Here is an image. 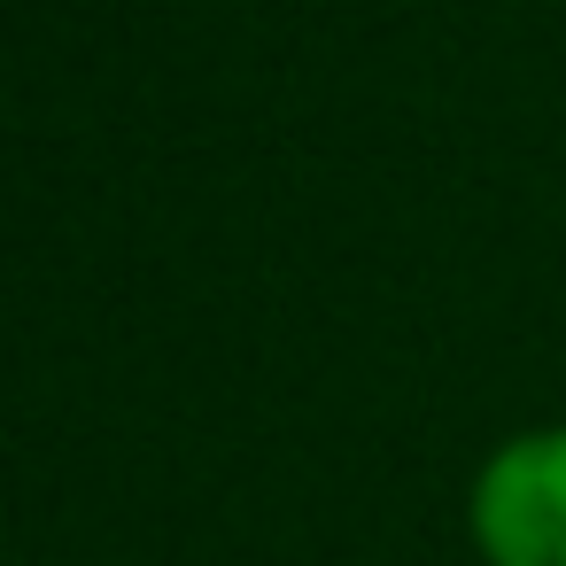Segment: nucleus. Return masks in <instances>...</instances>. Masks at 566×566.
Returning <instances> with one entry per match:
<instances>
[{
  "mask_svg": "<svg viewBox=\"0 0 566 566\" xmlns=\"http://www.w3.org/2000/svg\"><path fill=\"white\" fill-rule=\"evenodd\" d=\"M465 535L481 566H566V419L504 434L473 489H465Z\"/></svg>",
  "mask_w": 566,
  "mask_h": 566,
  "instance_id": "f257e3e1",
  "label": "nucleus"
}]
</instances>
